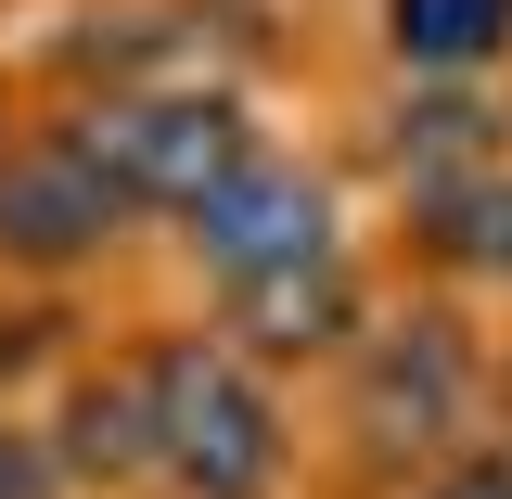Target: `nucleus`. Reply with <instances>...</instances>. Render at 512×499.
<instances>
[{"mask_svg":"<svg viewBox=\"0 0 512 499\" xmlns=\"http://www.w3.org/2000/svg\"><path fill=\"white\" fill-rule=\"evenodd\" d=\"M154 359V487L167 499H282L295 474V423L218 320H180V333H141Z\"/></svg>","mask_w":512,"mask_h":499,"instance_id":"1","label":"nucleus"},{"mask_svg":"<svg viewBox=\"0 0 512 499\" xmlns=\"http://www.w3.org/2000/svg\"><path fill=\"white\" fill-rule=\"evenodd\" d=\"M346 397H333V436L359 474L384 487H423L448 448H474V397H487V359L448 308H372V333L333 359Z\"/></svg>","mask_w":512,"mask_h":499,"instance_id":"2","label":"nucleus"},{"mask_svg":"<svg viewBox=\"0 0 512 499\" xmlns=\"http://www.w3.org/2000/svg\"><path fill=\"white\" fill-rule=\"evenodd\" d=\"M77 154L141 205V218H192L205 192H231L269 154V128L244 116V90H205V77H128L103 103H77Z\"/></svg>","mask_w":512,"mask_h":499,"instance_id":"3","label":"nucleus"},{"mask_svg":"<svg viewBox=\"0 0 512 499\" xmlns=\"http://www.w3.org/2000/svg\"><path fill=\"white\" fill-rule=\"evenodd\" d=\"M128 231H141V205L77 154V128H26L0 154V282H77Z\"/></svg>","mask_w":512,"mask_h":499,"instance_id":"4","label":"nucleus"},{"mask_svg":"<svg viewBox=\"0 0 512 499\" xmlns=\"http://www.w3.org/2000/svg\"><path fill=\"white\" fill-rule=\"evenodd\" d=\"M180 256L205 269V295H244V282H282V269H320V256H346V218H333V180H320L308 154H256L231 192H205L180 218Z\"/></svg>","mask_w":512,"mask_h":499,"instance_id":"5","label":"nucleus"},{"mask_svg":"<svg viewBox=\"0 0 512 499\" xmlns=\"http://www.w3.org/2000/svg\"><path fill=\"white\" fill-rule=\"evenodd\" d=\"M52 448H64V487H77V499L154 487V359H141V346L64 359V384H52Z\"/></svg>","mask_w":512,"mask_h":499,"instance_id":"6","label":"nucleus"},{"mask_svg":"<svg viewBox=\"0 0 512 499\" xmlns=\"http://www.w3.org/2000/svg\"><path fill=\"white\" fill-rule=\"evenodd\" d=\"M218 333L244 346L256 372H308V359H346V346L372 333L359 256H320V269H282V282H244V295H218Z\"/></svg>","mask_w":512,"mask_h":499,"instance_id":"7","label":"nucleus"},{"mask_svg":"<svg viewBox=\"0 0 512 499\" xmlns=\"http://www.w3.org/2000/svg\"><path fill=\"white\" fill-rule=\"evenodd\" d=\"M384 167L423 205V192L474 180V167H512V116L487 103V77H410V103L384 116Z\"/></svg>","mask_w":512,"mask_h":499,"instance_id":"8","label":"nucleus"},{"mask_svg":"<svg viewBox=\"0 0 512 499\" xmlns=\"http://www.w3.org/2000/svg\"><path fill=\"white\" fill-rule=\"evenodd\" d=\"M410 244L436 282H474V295H512V167H474L410 205Z\"/></svg>","mask_w":512,"mask_h":499,"instance_id":"9","label":"nucleus"},{"mask_svg":"<svg viewBox=\"0 0 512 499\" xmlns=\"http://www.w3.org/2000/svg\"><path fill=\"white\" fill-rule=\"evenodd\" d=\"M384 52L410 77H487L512 64V0H384Z\"/></svg>","mask_w":512,"mask_h":499,"instance_id":"10","label":"nucleus"},{"mask_svg":"<svg viewBox=\"0 0 512 499\" xmlns=\"http://www.w3.org/2000/svg\"><path fill=\"white\" fill-rule=\"evenodd\" d=\"M0 499H77V487H64L52 423H26V410H0Z\"/></svg>","mask_w":512,"mask_h":499,"instance_id":"11","label":"nucleus"},{"mask_svg":"<svg viewBox=\"0 0 512 499\" xmlns=\"http://www.w3.org/2000/svg\"><path fill=\"white\" fill-rule=\"evenodd\" d=\"M410 499H512V448L500 436H474V448H448L436 474H423V487Z\"/></svg>","mask_w":512,"mask_h":499,"instance_id":"12","label":"nucleus"},{"mask_svg":"<svg viewBox=\"0 0 512 499\" xmlns=\"http://www.w3.org/2000/svg\"><path fill=\"white\" fill-rule=\"evenodd\" d=\"M39 359H52V320H39V308H13V295H0V410H13V384L39 372Z\"/></svg>","mask_w":512,"mask_h":499,"instance_id":"13","label":"nucleus"},{"mask_svg":"<svg viewBox=\"0 0 512 499\" xmlns=\"http://www.w3.org/2000/svg\"><path fill=\"white\" fill-rule=\"evenodd\" d=\"M13 141H26V128H13V90H0V154H13Z\"/></svg>","mask_w":512,"mask_h":499,"instance_id":"14","label":"nucleus"}]
</instances>
